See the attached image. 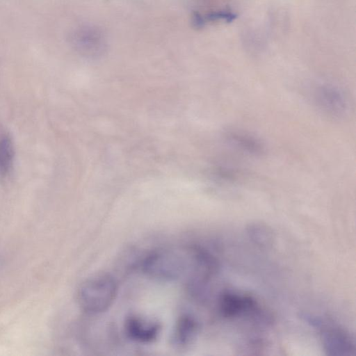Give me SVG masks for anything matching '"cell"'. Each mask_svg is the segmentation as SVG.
Segmentation results:
<instances>
[{
	"mask_svg": "<svg viewBox=\"0 0 356 356\" xmlns=\"http://www.w3.org/2000/svg\"><path fill=\"white\" fill-rule=\"evenodd\" d=\"M204 264L203 248L181 245L154 250L144 258L141 268L154 279L171 281L188 277L190 282L201 274Z\"/></svg>",
	"mask_w": 356,
	"mask_h": 356,
	"instance_id": "obj_1",
	"label": "cell"
},
{
	"mask_svg": "<svg viewBox=\"0 0 356 356\" xmlns=\"http://www.w3.org/2000/svg\"><path fill=\"white\" fill-rule=\"evenodd\" d=\"M118 285L110 275L103 273L85 280L79 286L77 300L81 309L88 314L106 312L113 303Z\"/></svg>",
	"mask_w": 356,
	"mask_h": 356,
	"instance_id": "obj_2",
	"label": "cell"
},
{
	"mask_svg": "<svg viewBox=\"0 0 356 356\" xmlns=\"http://www.w3.org/2000/svg\"><path fill=\"white\" fill-rule=\"evenodd\" d=\"M304 318L313 327L319 330L322 344L327 354L348 355L354 353V342L345 330L318 317L305 314Z\"/></svg>",
	"mask_w": 356,
	"mask_h": 356,
	"instance_id": "obj_3",
	"label": "cell"
},
{
	"mask_svg": "<svg viewBox=\"0 0 356 356\" xmlns=\"http://www.w3.org/2000/svg\"><path fill=\"white\" fill-rule=\"evenodd\" d=\"M219 310L222 316L234 318L241 314H249L259 318L264 313L257 302L248 296H241L233 292H224L219 298Z\"/></svg>",
	"mask_w": 356,
	"mask_h": 356,
	"instance_id": "obj_4",
	"label": "cell"
},
{
	"mask_svg": "<svg viewBox=\"0 0 356 356\" xmlns=\"http://www.w3.org/2000/svg\"><path fill=\"white\" fill-rule=\"evenodd\" d=\"M313 98L317 107L330 116L339 118L346 111V98L340 89L333 85L318 86L314 90Z\"/></svg>",
	"mask_w": 356,
	"mask_h": 356,
	"instance_id": "obj_5",
	"label": "cell"
},
{
	"mask_svg": "<svg viewBox=\"0 0 356 356\" xmlns=\"http://www.w3.org/2000/svg\"><path fill=\"white\" fill-rule=\"evenodd\" d=\"M124 328L126 335L131 340L143 343L155 341L161 331V325L158 321L138 314H131L127 317Z\"/></svg>",
	"mask_w": 356,
	"mask_h": 356,
	"instance_id": "obj_6",
	"label": "cell"
},
{
	"mask_svg": "<svg viewBox=\"0 0 356 356\" xmlns=\"http://www.w3.org/2000/svg\"><path fill=\"white\" fill-rule=\"evenodd\" d=\"M198 328V323L193 316L189 314L181 316L172 331V345L179 348H186L194 340Z\"/></svg>",
	"mask_w": 356,
	"mask_h": 356,
	"instance_id": "obj_7",
	"label": "cell"
},
{
	"mask_svg": "<svg viewBox=\"0 0 356 356\" xmlns=\"http://www.w3.org/2000/svg\"><path fill=\"white\" fill-rule=\"evenodd\" d=\"M227 140L243 152L253 156H261L265 152L263 143L256 137L239 130H229L225 134Z\"/></svg>",
	"mask_w": 356,
	"mask_h": 356,
	"instance_id": "obj_8",
	"label": "cell"
},
{
	"mask_svg": "<svg viewBox=\"0 0 356 356\" xmlns=\"http://www.w3.org/2000/svg\"><path fill=\"white\" fill-rule=\"evenodd\" d=\"M76 40L79 49L89 56H99L104 49L102 38L97 31L91 29H85L78 33Z\"/></svg>",
	"mask_w": 356,
	"mask_h": 356,
	"instance_id": "obj_9",
	"label": "cell"
},
{
	"mask_svg": "<svg viewBox=\"0 0 356 356\" xmlns=\"http://www.w3.org/2000/svg\"><path fill=\"white\" fill-rule=\"evenodd\" d=\"M15 158L13 141L6 134L0 135V175L5 176L12 169Z\"/></svg>",
	"mask_w": 356,
	"mask_h": 356,
	"instance_id": "obj_10",
	"label": "cell"
},
{
	"mask_svg": "<svg viewBox=\"0 0 356 356\" xmlns=\"http://www.w3.org/2000/svg\"><path fill=\"white\" fill-rule=\"evenodd\" d=\"M247 232L249 238L257 245L267 247L272 243L273 233L263 224H250L247 228Z\"/></svg>",
	"mask_w": 356,
	"mask_h": 356,
	"instance_id": "obj_11",
	"label": "cell"
}]
</instances>
